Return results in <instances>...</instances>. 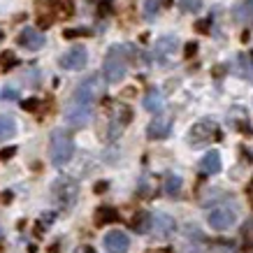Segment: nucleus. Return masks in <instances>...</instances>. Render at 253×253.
Returning a JSON list of instances; mask_svg holds the SVG:
<instances>
[{"label": "nucleus", "instance_id": "f257e3e1", "mask_svg": "<svg viewBox=\"0 0 253 253\" xmlns=\"http://www.w3.org/2000/svg\"><path fill=\"white\" fill-rule=\"evenodd\" d=\"M137 51L128 44H121V46H112L109 49L107 58L102 63V77L107 79L109 84H119L123 77H126V72H128V56H135Z\"/></svg>", "mask_w": 253, "mask_h": 253}, {"label": "nucleus", "instance_id": "f03ea898", "mask_svg": "<svg viewBox=\"0 0 253 253\" xmlns=\"http://www.w3.org/2000/svg\"><path fill=\"white\" fill-rule=\"evenodd\" d=\"M72 154H75V139L72 135L65 130H54L51 137H49V161L56 168H63L72 161Z\"/></svg>", "mask_w": 253, "mask_h": 253}, {"label": "nucleus", "instance_id": "7ed1b4c3", "mask_svg": "<svg viewBox=\"0 0 253 253\" xmlns=\"http://www.w3.org/2000/svg\"><path fill=\"white\" fill-rule=\"evenodd\" d=\"M51 198H54L56 207L61 209H72L75 202L79 198V184L72 179V176H58L51 186Z\"/></svg>", "mask_w": 253, "mask_h": 253}, {"label": "nucleus", "instance_id": "20e7f679", "mask_svg": "<svg viewBox=\"0 0 253 253\" xmlns=\"http://www.w3.org/2000/svg\"><path fill=\"white\" fill-rule=\"evenodd\" d=\"M102 95V82H100L98 75H91V77L82 79L72 93V105H91Z\"/></svg>", "mask_w": 253, "mask_h": 253}, {"label": "nucleus", "instance_id": "39448f33", "mask_svg": "<svg viewBox=\"0 0 253 253\" xmlns=\"http://www.w3.org/2000/svg\"><path fill=\"white\" fill-rule=\"evenodd\" d=\"M211 139H216V142L223 139V132L218 128V123L205 119V121H198L195 126H191V130H188V144L191 146H205Z\"/></svg>", "mask_w": 253, "mask_h": 253}, {"label": "nucleus", "instance_id": "423d86ee", "mask_svg": "<svg viewBox=\"0 0 253 253\" xmlns=\"http://www.w3.org/2000/svg\"><path fill=\"white\" fill-rule=\"evenodd\" d=\"M176 49H179V40H176L174 35H165V38L156 40V46H154L156 65H161V68H169L172 61H174Z\"/></svg>", "mask_w": 253, "mask_h": 253}, {"label": "nucleus", "instance_id": "0eeeda50", "mask_svg": "<svg viewBox=\"0 0 253 253\" xmlns=\"http://www.w3.org/2000/svg\"><path fill=\"white\" fill-rule=\"evenodd\" d=\"M86 61H88V51H86V46L77 44L68 49L65 54H61L58 58V65L63 70H70V72H77V70H84L86 68Z\"/></svg>", "mask_w": 253, "mask_h": 253}, {"label": "nucleus", "instance_id": "6e6552de", "mask_svg": "<svg viewBox=\"0 0 253 253\" xmlns=\"http://www.w3.org/2000/svg\"><path fill=\"white\" fill-rule=\"evenodd\" d=\"M235 221H237V211L225 207V205H218V207H214L207 214V223L214 230H228Z\"/></svg>", "mask_w": 253, "mask_h": 253}, {"label": "nucleus", "instance_id": "1a4fd4ad", "mask_svg": "<svg viewBox=\"0 0 253 253\" xmlns=\"http://www.w3.org/2000/svg\"><path fill=\"white\" fill-rule=\"evenodd\" d=\"M93 119V107L91 105H72L70 102L65 109V123L72 128H84Z\"/></svg>", "mask_w": 253, "mask_h": 253}, {"label": "nucleus", "instance_id": "9d476101", "mask_svg": "<svg viewBox=\"0 0 253 253\" xmlns=\"http://www.w3.org/2000/svg\"><path fill=\"white\" fill-rule=\"evenodd\" d=\"M130 116L132 112L126 105H119L116 107V112L112 116H109V126H107V139H116L119 135L123 132V128L130 123Z\"/></svg>", "mask_w": 253, "mask_h": 253}, {"label": "nucleus", "instance_id": "9b49d317", "mask_svg": "<svg viewBox=\"0 0 253 253\" xmlns=\"http://www.w3.org/2000/svg\"><path fill=\"white\" fill-rule=\"evenodd\" d=\"M102 246L107 249V253H128L130 239L123 230H109L102 239Z\"/></svg>", "mask_w": 253, "mask_h": 253}, {"label": "nucleus", "instance_id": "f8f14e48", "mask_svg": "<svg viewBox=\"0 0 253 253\" xmlns=\"http://www.w3.org/2000/svg\"><path fill=\"white\" fill-rule=\"evenodd\" d=\"M16 42H19L23 49H28V51H40V49L46 44V38L38 28H31V26H28V28H23V31L19 33Z\"/></svg>", "mask_w": 253, "mask_h": 253}, {"label": "nucleus", "instance_id": "ddd939ff", "mask_svg": "<svg viewBox=\"0 0 253 253\" xmlns=\"http://www.w3.org/2000/svg\"><path fill=\"white\" fill-rule=\"evenodd\" d=\"M174 228H176V223H174V218L169 214H151V228H149V232H154L156 237H161V239H165V237H169L172 232H174Z\"/></svg>", "mask_w": 253, "mask_h": 253}, {"label": "nucleus", "instance_id": "4468645a", "mask_svg": "<svg viewBox=\"0 0 253 253\" xmlns=\"http://www.w3.org/2000/svg\"><path fill=\"white\" fill-rule=\"evenodd\" d=\"M172 130V116H156L146 128V137L149 139H165Z\"/></svg>", "mask_w": 253, "mask_h": 253}, {"label": "nucleus", "instance_id": "2eb2a0df", "mask_svg": "<svg viewBox=\"0 0 253 253\" xmlns=\"http://www.w3.org/2000/svg\"><path fill=\"white\" fill-rule=\"evenodd\" d=\"M198 168H200L202 174H216V172H221V154H218V151H209V154H205Z\"/></svg>", "mask_w": 253, "mask_h": 253}, {"label": "nucleus", "instance_id": "dca6fc26", "mask_svg": "<svg viewBox=\"0 0 253 253\" xmlns=\"http://www.w3.org/2000/svg\"><path fill=\"white\" fill-rule=\"evenodd\" d=\"M232 16L239 23H253V0H242L237 7L232 9Z\"/></svg>", "mask_w": 253, "mask_h": 253}, {"label": "nucleus", "instance_id": "f3484780", "mask_svg": "<svg viewBox=\"0 0 253 253\" xmlns=\"http://www.w3.org/2000/svg\"><path fill=\"white\" fill-rule=\"evenodd\" d=\"M181 186H184V181H181V176H179V174H174V172L165 174V181H163V191L168 193L169 198H179V195H181Z\"/></svg>", "mask_w": 253, "mask_h": 253}, {"label": "nucleus", "instance_id": "a211bd4d", "mask_svg": "<svg viewBox=\"0 0 253 253\" xmlns=\"http://www.w3.org/2000/svg\"><path fill=\"white\" fill-rule=\"evenodd\" d=\"M142 102H144V109H146V112H151V114L163 112V98H161V93L156 91V88H149Z\"/></svg>", "mask_w": 253, "mask_h": 253}, {"label": "nucleus", "instance_id": "6ab92c4d", "mask_svg": "<svg viewBox=\"0 0 253 253\" xmlns=\"http://www.w3.org/2000/svg\"><path fill=\"white\" fill-rule=\"evenodd\" d=\"M130 225H132V230H135V232L146 235V232H149V228H151V214H149V211H137V214L132 216Z\"/></svg>", "mask_w": 253, "mask_h": 253}, {"label": "nucleus", "instance_id": "aec40b11", "mask_svg": "<svg viewBox=\"0 0 253 253\" xmlns=\"http://www.w3.org/2000/svg\"><path fill=\"white\" fill-rule=\"evenodd\" d=\"M14 135H16V121L12 116L0 114V142H7Z\"/></svg>", "mask_w": 253, "mask_h": 253}, {"label": "nucleus", "instance_id": "412c9836", "mask_svg": "<svg viewBox=\"0 0 253 253\" xmlns=\"http://www.w3.org/2000/svg\"><path fill=\"white\" fill-rule=\"evenodd\" d=\"M235 72H239L244 79L253 82V58H249V56H237V68H235Z\"/></svg>", "mask_w": 253, "mask_h": 253}, {"label": "nucleus", "instance_id": "4be33fe9", "mask_svg": "<svg viewBox=\"0 0 253 253\" xmlns=\"http://www.w3.org/2000/svg\"><path fill=\"white\" fill-rule=\"evenodd\" d=\"M119 221V211L112 207H100L95 214V223L98 225H107V223H116Z\"/></svg>", "mask_w": 253, "mask_h": 253}, {"label": "nucleus", "instance_id": "5701e85b", "mask_svg": "<svg viewBox=\"0 0 253 253\" xmlns=\"http://www.w3.org/2000/svg\"><path fill=\"white\" fill-rule=\"evenodd\" d=\"M51 5H54V9H56V14L58 16H70L72 14V0H51Z\"/></svg>", "mask_w": 253, "mask_h": 253}, {"label": "nucleus", "instance_id": "b1692460", "mask_svg": "<svg viewBox=\"0 0 253 253\" xmlns=\"http://www.w3.org/2000/svg\"><path fill=\"white\" fill-rule=\"evenodd\" d=\"M0 68H2V70L16 68V56L12 54V51H5V54H0Z\"/></svg>", "mask_w": 253, "mask_h": 253}, {"label": "nucleus", "instance_id": "393cba45", "mask_svg": "<svg viewBox=\"0 0 253 253\" xmlns=\"http://www.w3.org/2000/svg\"><path fill=\"white\" fill-rule=\"evenodd\" d=\"M82 35H91V31H86V28H68V31H63L65 40H75V38H82Z\"/></svg>", "mask_w": 253, "mask_h": 253}, {"label": "nucleus", "instance_id": "a878e982", "mask_svg": "<svg viewBox=\"0 0 253 253\" xmlns=\"http://www.w3.org/2000/svg\"><path fill=\"white\" fill-rule=\"evenodd\" d=\"M158 9L161 7H158V2H156V0H146L144 2V16L146 19H154V16L158 14Z\"/></svg>", "mask_w": 253, "mask_h": 253}, {"label": "nucleus", "instance_id": "bb28decb", "mask_svg": "<svg viewBox=\"0 0 253 253\" xmlns=\"http://www.w3.org/2000/svg\"><path fill=\"white\" fill-rule=\"evenodd\" d=\"M19 98V91H16L14 86H5L2 91H0V100H7V102H12V100Z\"/></svg>", "mask_w": 253, "mask_h": 253}, {"label": "nucleus", "instance_id": "cd10ccee", "mask_svg": "<svg viewBox=\"0 0 253 253\" xmlns=\"http://www.w3.org/2000/svg\"><path fill=\"white\" fill-rule=\"evenodd\" d=\"M179 2L186 12H200L202 9V0H179Z\"/></svg>", "mask_w": 253, "mask_h": 253}, {"label": "nucleus", "instance_id": "c85d7f7f", "mask_svg": "<svg viewBox=\"0 0 253 253\" xmlns=\"http://www.w3.org/2000/svg\"><path fill=\"white\" fill-rule=\"evenodd\" d=\"M38 107H40V100H38V98H28V100H23V109H28V112H35Z\"/></svg>", "mask_w": 253, "mask_h": 253}, {"label": "nucleus", "instance_id": "c756f323", "mask_svg": "<svg viewBox=\"0 0 253 253\" xmlns=\"http://www.w3.org/2000/svg\"><path fill=\"white\" fill-rule=\"evenodd\" d=\"M195 54H198V42H188V44H186V49H184V56H186V58H193Z\"/></svg>", "mask_w": 253, "mask_h": 253}, {"label": "nucleus", "instance_id": "7c9ffc66", "mask_svg": "<svg viewBox=\"0 0 253 253\" xmlns=\"http://www.w3.org/2000/svg\"><path fill=\"white\" fill-rule=\"evenodd\" d=\"M100 14H109L112 12V2L109 0H100V9H98Z\"/></svg>", "mask_w": 253, "mask_h": 253}, {"label": "nucleus", "instance_id": "2f4dec72", "mask_svg": "<svg viewBox=\"0 0 253 253\" xmlns=\"http://www.w3.org/2000/svg\"><path fill=\"white\" fill-rule=\"evenodd\" d=\"M14 154H16V146H9V149H2V151H0V158L7 161V158H12Z\"/></svg>", "mask_w": 253, "mask_h": 253}, {"label": "nucleus", "instance_id": "473e14b6", "mask_svg": "<svg viewBox=\"0 0 253 253\" xmlns=\"http://www.w3.org/2000/svg\"><path fill=\"white\" fill-rule=\"evenodd\" d=\"M195 31L198 33H209V21H198L195 23Z\"/></svg>", "mask_w": 253, "mask_h": 253}, {"label": "nucleus", "instance_id": "72a5a7b5", "mask_svg": "<svg viewBox=\"0 0 253 253\" xmlns=\"http://www.w3.org/2000/svg\"><path fill=\"white\" fill-rule=\"evenodd\" d=\"M40 26H42V28L51 26V16H40Z\"/></svg>", "mask_w": 253, "mask_h": 253}, {"label": "nucleus", "instance_id": "f704fd0d", "mask_svg": "<svg viewBox=\"0 0 253 253\" xmlns=\"http://www.w3.org/2000/svg\"><path fill=\"white\" fill-rule=\"evenodd\" d=\"M105 188H107V181H98L95 184V193H105Z\"/></svg>", "mask_w": 253, "mask_h": 253}]
</instances>
